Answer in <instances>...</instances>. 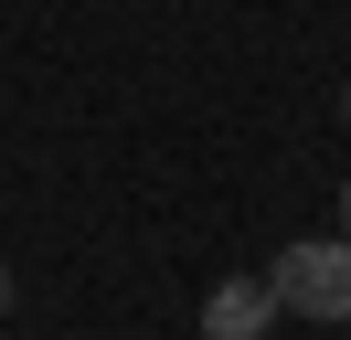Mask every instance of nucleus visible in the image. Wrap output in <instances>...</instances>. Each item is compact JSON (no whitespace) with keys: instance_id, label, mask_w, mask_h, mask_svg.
I'll return each instance as SVG.
<instances>
[{"instance_id":"nucleus-4","label":"nucleus","mask_w":351,"mask_h":340,"mask_svg":"<svg viewBox=\"0 0 351 340\" xmlns=\"http://www.w3.org/2000/svg\"><path fill=\"white\" fill-rule=\"evenodd\" d=\"M341 234H351V181H341Z\"/></svg>"},{"instance_id":"nucleus-3","label":"nucleus","mask_w":351,"mask_h":340,"mask_svg":"<svg viewBox=\"0 0 351 340\" xmlns=\"http://www.w3.org/2000/svg\"><path fill=\"white\" fill-rule=\"evenodd\" d=\"M0 319H11V266H0Z\"/></svg>"},{"instance_id":"nucleus-1","label":"nucleus","mask_w":351,"mask_h":340,"mask_svg":"<svg viewBox=\"0 0 351 340\" xmlns=\"http://www.w3.org/2000/svg\"><path fill=\"white\" fill-rule=\"evenodd\" d=\"M266 287H277V308H298V319H351V234L287 245L277 266H266Z\"/></svg>"},{"instance_id":"nucleus-2","label":"nucleus","mask_w":351,"mask_h":340,"mask_svg":"<svg viewBox=\"0 0 351 340\" xmlns=\"http://www.w3.org/2000/svg\"><path fill=\"white\" fill-rule=\"evenodd\" d=\"M202 330H213V340H256V330H277V287H266V276L213 287V298H202Z\"/></svg>"},{"instance_id":"nucleus-5","label":"nucleus","mask_w":351,"mask_h":340,"mask_svg":"<svg viewBox=\"0 0 351 340\" xmlns=\"http://www.w3.org/2000/svg\"><path fill=\"white\" fill-rule=\"evenodd\" d=\"M341 117H351V96H341Z\"/></svg>"}]
</instances>
